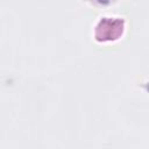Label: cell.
<instances>
[{
    "label": "cell",
    "mask_w": 149,
    "mask_h": 149,
    "mask_svg": "<svg viewBox=\"0 0 149 149\" xmlns=\"http://www.w3.org/2000/svg\"><path fill=\"white\" fill-rule=\"evenodd\" d=\"M126 20L119 15H104L94 26V38L100 43L114 42L123 36Z\"/></svg>",
    "instance_id": "cell-1"
},
{
    "label": "cell",
    "mask_w": 149,
    "mask_h": 149,
    "mask_svg": "<svg viewBox=\"0 0 149 149\" xmlns=\"http://www.w3.org/2000/svg\"><path fill=\"white\" fill-rule=\"evenodd\" d=\"M85 1L91 3V5H93V6H95V7L102 8V7H109V6L114 5L118 0H85Z\"/></svg>",
    "instance_id": "cell-2"
}]
</instances>
